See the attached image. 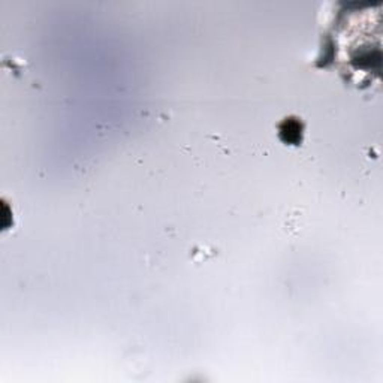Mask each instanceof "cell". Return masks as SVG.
I'll list each match as a JSON object with an SVG mask.
<instances>
[{
    "mask_svg": "<svg viewBox=\"0 0 383 383\" xmlns=\"http://www.w3.org/2000/svg\"><path fill=\"white\" fill-rule=\"evenodd\" d=\"M301 126V123L297 122V120H292V119H286L285 122H283V125H282V128H286L289 129V135H288V138L285 139L286 142H291V144H298V141H301V130H297V132H294V129H297Z\"/></svg>",
    "mask_w": 383,
    "mask_h": 383,
    "instance_id": "1",
    "label": "cell"
}]
</instances>
